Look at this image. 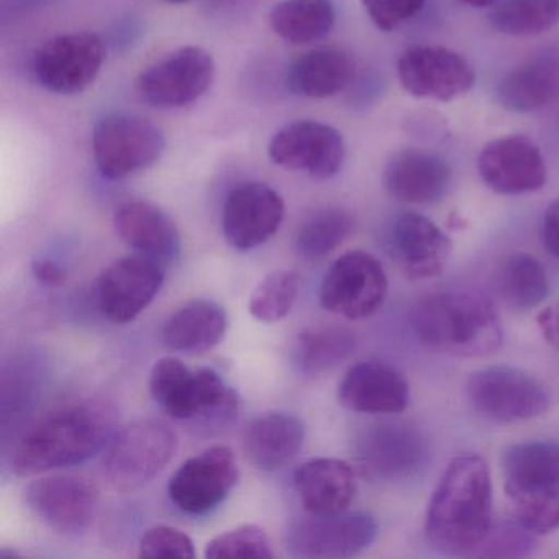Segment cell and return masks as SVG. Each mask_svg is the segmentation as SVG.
Masks as SVG:
<instances>
[{
  "label": "cell",
  "mask_w": 559,
  "mask_h": 559,
  "mask_svg": "<svg viewBox=\"0 0 559 559\" xmlns=\"http://www.w3.org/2000/svg\"><path fill=\"white\" fill-rule=\"evenodd\" d=\"M391 251L408 280H430L443 271L451 240L430 218L404 212L392 222Z\"/></svg>",
  "instance_id": "cell-21"
},
{
  "label": "cell",
  "mask_w": 559,
  "mask_h": 559,
  "mask_svg": "<svg viewBox=\"0 0 559 559\" xmlns=\"http://www.w3.org/2000/svg\"><path fill=\"white\" fill-rule=\"evenodd\" d=\"M178 437L158 420H139L116 431L104 473L117 492H132L155 479L175 456Z\"/></svg>",
  "instance_id": "cell-6"
},
{
  "label": "cell",
  "mask_w": 559,
  "mask_h": 559,
  "mask_svg": "<svg viewBox=\"0 0 559 559\" xmlns=\"http://www.w3.org/2000/svg\"><path fill=\"white\" fill-rule=\"evenodd\" d=\"M385 191L404 204L440 202L451 186V168L440 155L420 148L395 153L384 168Z\"/></svg>",
  "instance_id": "cell-22"
},
{
  "label": "cell",
  "mask_w": 559,
  "mask_h": 559,
  "mask_svg": "<svg viewBox=\"0 0 559 559\" xmlns=\"http://www.w3.org/2000/svg\"><path fill=\"white\" fill-rule=\"evenodd\" d=\"M356 73V61L342 47H322L297 58L287 73V87L296 96L326 99L342 93Z\"/></svg>",
  "instance_id": "cell-28"
},
{
  "label": "cell",
  "mask_w": 559,
  "mask_h": 559,
  "mask_svg": "<svg viewBox=\"0 0 559 559\" xmlns=\"http://www.w3.org/2000/svg\"><path fill=\"white\" fill-rule=\"evenodd\" d=\"M542 240L552 257L559 258V199L546 209L542 225Z\"/></svg>",
  "instance_id": "cell-40"
},
{
  "label": "cell",
  "mask_w": 559,
  "mask_h": 559,
  "mask_svg": "<svg viewBox=\"0 0 559 559\" xmlns=\"http://www.w3.org/2000/svg\"><path fill=\"white\" fill-rule=\"evenodd\" d=\"M477 171L490 191L503 195L539 191L548 178L538 146L520 135L487 143L477 159Z\"/></svg>",
  "instance_id": "cell-20"
},
{
  "label": "cell",
  "mask_w": 559,
  "mask_h": 559,
  "mask_svg": "<svg viewBox=\"0 0 559 559\" xmlns=\"http://www.w3.org/2000/svg\"><path fill=\"white\" fill-rule=\"evenodd\" d=\"M32 273H34L38 283L51 287H60L64 283V277H67L63 266H60L53 260H35L32 263Z\"/></svg>",
  "instance_id": "cell-42"
},
{
  "label": "cell",
  "mask_w": 559,
  "mask_h": 559,
  "mask_svg": "<svg viewBox=\"0 0 559 559\" xmlns=\"http://www.w3.org/2000/svg\"><path fill=\"white\" fill-rule=\"evenodd\" d=\"M558 84V60L551 55H542L520 64L500 81L497 100L510 112H535L551 103Z\"/></svg>",
  "instance_id": "cell-29"
},
{
  "label": "cell",
  "mask_w": 559,
  "mask_h": 559,
  "mask_svg": "<svg viewBox=\"0 0 559 559\" xmlns=\"http://www.w3.org/2000/svg\"><path fill=\"white\" fill-rule=\"evenodd\" d=\"M271 27L290 45L322 40L335 25L332 0H283L271 11Z\"/></svg>",
  "instance_id": "cell-30"
},
{
  "label": "cell",
  "mask_w": 559,
  "mask_h": 559,
  "mask_svg": "<svg viewBox=\"0 0 559 559\" xmlns=\"http://www.w3.org/2000/svg\"><path fill=\"white\" fill-rule=\"evenodd\" d=\"M215 80V61L201 47L166 55L140 74L136 90L150 106L176 109L201 99Z\"/></svg>",
  "instance_id": "cell-11"
},
{
  "label": "cell",
  "mask_w": 559,
  "mask_h": 559,
  "mask_svg": "<svg viewBox=\"0 0 559 559\" xmlns=\"http://www.w3.org/2000/svg\"><path fill=\"white\" fill-rule=\"evenodd\" d=\"M490 526L489 466L477 454H461L448 464L428 503V542L443 555L473 556Z\"/></svg>",
  "instance_id": "cell-1"
},
{
  "label": "cell",
  "mask_w": 559,
  "mask_h": 559,
  "mask_svg": "<svg viewBox=\"0 0 559 559\" xmlns=\"http://www.w3.org/2000/svg\"><path fill=\"white\" fill-rule=\"evenodd\" d=\"M378 535V523L368 513H309L286 530V548L296 558H352L365 551Z\"/></svg>",
  "instance_id": "cell-10"
},
{
  "label": "cell",
  "mask_w": 559,
  "mask_h": 559,
  "mask_svg": "<svg viewBox=\"0 0 559 559\" xmlns=\"http://www.w3.org/2000/svg\"><path fill=\"white\" fill-rule=\"evenodd\" d=\"M165 2H168V4L173 5H182L189 4V2H192V0H165Z\"/></svg>",
  "instance_id": "cell-44"
},
{
  "label": "cell",
  "mask_w": 559,
  "mask_h": 559,
  "mask_svg": "<svg viewBox=\"0 0 559 559\" xmlns=\"http://www.w3.org/2000/svg\"><path fill=\"white\" fill-rule=\"evenodd\" d=\"M106 51L97 35H58L38 48L34 73L38 83L55 94L83 93L99 76Z\"/></svg>",
  "instance_id": "cell-15"
},
{
  "label": "cell",
  "mask_w": 559,
  "mask_h": 559,
  "mask_svg": "<svg viewBox=\"0 0 559 559\" xmlns=\"http://www.w3.org/2000/svg\"><path fill=\"white\" fill-rule=\"evenodd\" d=\"M150 394L163 412L205 430L234 424L240 395L214 369H191L181 359H159L150 372Z\"/></svg>",
  "instance_id": "cell-4"
},
{
  "label": "cell",
  "mask_w": 559,
  "mask_h": 559,
  "mask_svg": "<svg viewBox=\"0 0 559 559\" xmlns=\"http://www.w3.org/2000/svg\"><path fill=\"white\" fill-rule=\"evenodd\" d=\"M165 283V266L135 254L110 264L97 281V304L110 322H133L155 300Z\"/></svg>",
  "instance_id": "cell-18"
},
{
  "label": "cell",
  "mask_w": 559,
  "mask_h": 559,
  "mask_svg": "<svg viewBox=\"0 0 559 559\" xmlns=\"http://www.w3.org/2000/svg\"><path fill=\"white\" fill-rule=\"evenodd\" d=\"M284 214L286 205L280 192L264 182H247L228 194L222 230L235 250L251 251L277 234Z\"/></svg>",
  "instance_id": "cell-19"
},
{
  "label": "cell",
  "mask_w": 559,
  "mask_h": 559,
  "mask_svg": "<svg viewBox=\"0 0 559 559\" xmlns=\"http://www.w3.org/2000/svg\"><path fill=\"white\" fill-rule=\"evenodd\" d=\"M240 479L237 457L228 447L207 448L173 474L168 497L189 515H205L225 502Z\"/></svg>",
  "instance_id": "cell-12"
},
{
  "label": "cell",
  "mask_w": 559,
  "mask_h": 559,
  "mask_svg": "<svg viewBox=\"0 0 559 559\" xmlns=\"http://www.w3.org/2000/svg\"><path fill=\"white\" fill-rule=\"evenodd\" d=\"M412 326L421 345L460 358L492 355L502 345L499 313L486 296L473 290L425 297L412 310Z\"/></svg>",
  "instance_id": "cell-3"
},
{
  "label": "cell",
  "mask_w": 559,
  "mask_h": 559,
  "mask_svg": "<svg viewBox=\"0 0 559 559\" xmlns=\"http://www.w3.org/2000/svg\"><path fill=\"white\" fill-rule=\"evenodd\" d=\"M490 25L507 37H536L559 22V0H497Z\"/></svg>",
  "instance_id": "cell-33"
},
{
  "label": "cell",
  "mask_w": 559,
  "mask_h": 559,
  "mask_svg": "<svg viewBox=\"0 0 559 559\" xmlns=\"http://www.w3.org/2000/svg\"><path fill=\"white\" fill-rule=\"evenodd\" d=\"M356 336L345 326H310L294 343V362L302 374L316 378L352 356Z\"/></svg>",
  "instance_id": "cell-31"
},
{
  "label": "cell",
  "mask_w": 559,
  "mask_h": 559,
  "mask_svg": "<svg viewBox=\"0 0 559 559\" xmlns=\"http://www.w3.org/2000/svg\"><path fill=\"white\" fill-rule=\"evenodd\" d=\"M466 394L477 414L500 424L539 417L549 405L548 391L535 376L509 366L474 372L467 379Z\"/></svg>",
  "instance_id": "cell-9"
},
{
  "label": "cell",
  "mask_w": 559,
  "mask_h": 559,
  "mask_svg": "<svg viewBox=\"0 0 559 559\" xmlns=\"http://www.w3.org/2000/svg\"><path fill=\"white\" fill-rule=\"evenodd\" d=\"M117 411L106 401L61 408L28 428L15 444L12 469L35 476L96 456L116 435Z\"/></svg>",
  "instance_id": "cell-2"
},
{
  "label": "cell",
  "mask_w": 559,
  "mask_h": 559,
  "mask_svg": "<svg viewBox=\"0 0 559 559\" xmlns=\"http://www.w3.org/2000/svg\"><path fill=\"white\" fill-rule=\"evenodd\" d=\"M428 443L420 430L404 421H381L361 431L355 444L359 473L376 483L411 479L428 463Z\"/></svg>",
  "instance_id": "cell-8"
},
{
  "label": "cell",
  "mask_w": 559,
  "mask_h": 559,
  "mask_svg": "<svg viewBox=\"0 0 559 559\" xmlns=\"http://www.w3.org/2000/svg\"><path fill=\"white\" fill-rule=\"evenodd\" d=\"M94 158L104 178H129L155 165L166 148L162 130L135 114H109L94 127Z\"/></svg>",
  "instance_id": "cell-7"
},
{
  "label": "cell",
  "mask_w": 559,
  "mask_h": 559,
  "mask_svg": "<svg viewBox=\"0 0 559 559\" xmlns=\"http://www.w3.org/2000/svg\"><path fill=\"white\" fill-rule=\"evenodd\" d=\"M228 317L214 300L195 299L176 310L163 326V342L182 355H204L224 340Z\"/></svg>",
  "instance_id": "cell-27"
},
{
  "label": "cell",
  "mask_w": 559,
  "mask_h": 559,
  "mask_svg": "<svg viewBox=\"0 0 559 559\" xmlns=\"http://www.w3.org/2000/svg\"><path fill=\"white\" fill-rule=\"evenodd\" d=\"M140 558L194 559L195 546L191 536L176 526L156 525L143 533L139 545Z\"/></svg>",
  "instance_id": "cell-38"
},
{
  "label": "cell",
  "mask_w": 559,
  "mask_h": 559,
  "mask_svg": "<svg viewBox=\"0 0 559 559\" xmlns=\"http://www.w3.org/2000/svg\"><path fill=\"white\" fill-rule=\"evenodd\" d=\"M460 2H463V4L471 5V8L486 9L492 8V5L496 4L497 0H460Z\"/></svg>",
  "instance_id": "cell-43"
},
{
  "label": "cell",
  "mask_w": 559,
  "mask_h": 559,
  "mask_svg": "<svg viewBox=\"0 0 559 559\" xmlns=\"http://www.w3.org/2000/svg\"><path fill=\"white\" fill-rule=\"evenodd\" d=\"M401 86L418 99L450 103L476 83L473 67L443 47H412L397 61Z\"/></svg>",
  "instance_id": "cell-17"
},
{
  "label": "cell",
  "mask_w": 559,
  "mask_h": 559,
  "mask_svg": "<svg viewBox=\"0 0 559 559\" xmlns=\"http://www.w3.org/2000/svg\"><path fill=\"white\" fill-rule=\"evenodd\" d=\"M353 230L355 218L345 209H319L300 224L296 234L297 251L307 260H320L342 247Z\"/></svg>",
  "instance_id": "cell-34"
},
{
  "label": "cell",
  "mask_w": 559,
  "mask_h": 559,
  "mask_svg": "<svg viewBox=\"0 0 559 559\" xmlns=\"http://www.w3.org/2000/svg\"><path fill=\"white\" fill-rule=\"evenodd\" d=\"M267 152L271 162L281 168L326 181L342 169L346 146L342 133L332 126L300 120L281 129L271 140Z\"/></svg>",
  "instance_id": "cell-16"
},
{
  "label": "cell",
  "mask_w": 559,
  "mask_h": 559,
  "mask_svg": "<svg viewBox=\"0 0 559 559\" xmlns=\"http://www.w3.org/2000/svg\"><path fill=\"white\" fill-rule=\"evenodd\" d=\"M273 543L266 530L258 525H240L221 533L205 546V558H258L271 559Z\"/></svg>",
  "instance_id": "cell-36"
},
{
  "label": "cell",
  "mask_w": 559,
  "mask_h": 559,
  "mask_svg": "<svg viewBox=\"0 0 559 559\" xmlns=\"http://www.w3.org/2000/svg\"><path fill=\"white\" fill-rule=\"evenodd\" d=\"M99 500L96 484L76 474L40 477L25 489L28 510L45 526L63 535L86 532L96 519Z\"/></svg>",
  "instance_id": "cell-14"
},
{
  "label": "cell",
  "mask_w": 559,
  "mask_h": 559,
  "mask_svg": "<svg viewBox=\"0 0 559 559\" xmlns=\"http://www.w3.org/2000/svg\"><path fill=\"white\" fill-rule=\"evenodd\" d=\"M338 401L359 414H401L411 401L404 376L381 361H362L348 369L338 385Z\"/></svg>",
  "instance_id": "cell-23"
},
{
  "label": "cell",
  "mask_w": 559,
  "mask_h": 559,
  "mask_svg": "<svg viewBox=\"0 0 559 559\" xmlns=\"http://www.w3.org/2000/svg\"><path fill=\"white\" fill-rule=\"evenodd\" d=\"M294 489L307 513L348 510L358 492L355 469L335 457H313L297 467Z\"/></svg>",
  "instance_id": "cell-25"
},
{
  "label": "cell",
  "mask_w": 559,
  "mask_h": 559,
  "mask_svg": "<svg viewBox=\"0 0 559 559\" xmlns=\"http://www.w3.org/2000/svg\"><path fill=\"white\" fill-rule=\"evenodd\" d=\"M539 332L552 348L559 349V302L545 307L536 316Z\"/></svg>",
  "instance_id": "cell-41"
},
{
  "label": "cell",
  "mask_w": 559,
  "mask_h": 559,
  "mask_svg": "<svg viewBox=\"0 0 559 559\" xmlns=\"http://www.w3.org/2000/svg\"><path fill=\"white\" fill-rule=\"evenodd\" d=\"M385 294L388 276L382 264L365 251H348L323 277L320 302L329 312L359 320L378 312Z\"/></svg>",
  "instance_id": "cell-13"
},
{
  "label": "cell",
  "mask_w": 559,
  "mask_h": 559,
  "mask_svg": "<svg viewBox=\"0 0 559 559\" xmlns=\"http://www.w3.org/2000/svg\"><path fill=\"white\" fill-rule=\"evenodd\" d=\"M497 293L510 309L526 312L535 309L548 296L545 267L532 254H510L500 264L496 277Z\"/></svg>",
  "instance_id": "cell-32"
},
{
  "label": "cell",
  "mask_w": 559,
  "mask_h": 559,
  "mask_svg": "<svg viewBox=\"0 0 559 559\" xmlns=\"http://www.w3.org/2000/svg\"><path fill=\"white\" fill-rule=\"evenodd\" d=\"M427 0H361L366 14L381 32H392L418 15Z\"/></svg>",
  "instance_id": "cell-39"
},
{
  "label": "cell",
  "mask_w": 559,
  "mask_h": 559,
  "mask_svg": "<svg viewBox=\"0 0 559 559\" xmlns=\"http://www.w3.org/2000/svg\"><path fill=\"white\" fill-rule=\"evenodd\" d=\"M114 224L123 243L142 257L152 258L163 266L175 263L181 257L182 241L178 225L152 202H126L117 209Z\"/></svg>",
  "instance_id": "cell-24"
},
{
  "label": "cell",
  "mask_w": 559,
  "mask_h": 559,
  "mask_svg": "<svg viewBox=\"0 0 559 559\" xmlns=\"http://www.w3.org/2000/svg\"><path fill=\"white\" fill-rule=\"evenodd\" d=\"M300 290V277L296 271H273L251 294L248 310L263 323H276L289 316Z\"/></svg>",
  "instance_id": "cell-35"
},
{
  "label": "cell",
  "mask_w": 559,
  "mask_h": 559,
  "mask_svg": "<svg viewBox=\"0 0 559 559\" xmlns=\"http://www.w3.org/2000/svg\"><path fill=\"white\" fill-rule=\"evenodd\" d=\"M502 476L519 522L536 535L559 528V443L528 441L509 448Z\"/></svg>",
  "instance_id": "cell-5"
},
{
  "label": "cell",
  "mask_w": 559,
  "mask_h": 559,
  "mask_svg": "<svg viewBox=\"0 0 559 559\" xmlns=\"http://www.w3.org/2000/svg\"><path fill=\"white\" fill-rule=\"evenodd\" d=\"M306 427L296 415L271 412L254 418L243 433L248 460L263 471L289 466L302 450Z\"/></svg>",
  "instance_id": "cell-26"
},
{
  "label": "cell",
  "mask_w": 559,
  "mask_h": 559,
  "mask_svg": "<svg viewBox=\"0 0 559 559\" xmlns=\"http://www.w3.org/2000/svg\"><path fill=\"white\" fill-rule=\"evenodd\" d=\"M536 533L519 520L490 526L473 556L479 558H522L535 549Z\"/></svg>",
  "instance_id": "cell-37"
}]
</instances>
